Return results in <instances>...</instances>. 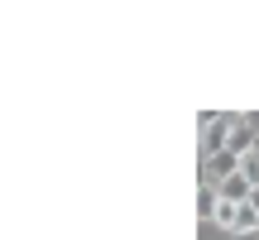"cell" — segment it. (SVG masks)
<instances>
[{
	"label": "cell",
	"mask_w": 259,
	"mask_h": 240,
	"mask_svg": "<svg viewBox=\"0 0 259 240\" xmlns=\"http://www.w3.org/2000/svg\"><path fill=\"white\" fill-rule=\"evenodd\" d=\"M250 192H254V187L245 183L240 173H231V178H221V183H216V197H226V202H245Z\"/></svg>",
	"instance_id": "5b68a950"
},
{
	"label": "cell",
	"mask_w": 259,
	"mask_h": 240,
	"mask_svg": "<svg viewBox=\"0 0 259 240\" xmlns=\"http://www.w3.org/2000/svg\"><path fill=\"white\" fill-rule=\"evenodd\" d=\"M240 178H245V183H250L254 192H259V149H250V154L240 158Z\"/></svg>",
	"instance_id": "52a82bcc"
},
{
	"label": "cell",
	"mask_w": 259,
	"mask_h": 240,
	"mask_svg": "<svg viewBox=\"0 0 259 240\" xmlns=\"http://www.w3.org/2000/svg\"><path fill=\"white\" fill-rule=\"evenodd\" d=\"M235 240H259V231H240V235H235Z\"/></svg>",
	"instance_id": "ba28073f"
},
{
	"label": "cell",
	"mask_w": 259,
	"mask_h": 240,
	"mask_svg": "<svg viewBox=\"0 0 259 240\" xmlns=\"http://www.w3.org/2000/svg\"><path fill=\"white\" fill-rule=\"evenodd\" d=\"M226 130H231V115H206L202 120V158L226 149Z\"/></svg>",
	"instance_id": "3957f363"
},
{
	"label": "cell",
	"mask_w": 259,
	"mask_h": 240,
	"mask_svg": "<svg viewBox=\"0 0 259 240\" xmlns=\"http://www.w3.org/2000/svg\"><path fill=\"white\" fill-rule=\"evenodd\" d=\"M211 226H216V231H231V235H235V226H240V202H226V197H216V207H211Z\"/></svg>",
	"instance_id": "277c9868"
},
{
	"label": "cell",
	"mask_w": 259,
	"mask_h": 240,
	"mask_svg": "<svg viewBox=\"0 0 259 240\" xmlns=\"http://www.w3.org/2000/svg\"><path fill=\"white\" fill-rule=\"evenodd\" d=\"M231 173H240V158H235V154H226V149H221V154H206L202 158V183H221V178H231Z\"/></svg>",
	"instance_id": "7a4b0ae2"
},
{
	"label": "cell",
	"mask_w": 259,
	"mask_h": 240,
	"mask_svg": "<svg viewBox=\"0 0 259 240\" xmlns=\"http://www.w3.org/2000/svg\"><path fill=\"white\" fill-rule=\"evenodd\" d=\"M240 231H259V192H250L240 202V226H235V235Z\"/></svg>",
	"instance_id": "8992f818"
},
{
	"label": "cell",
	"mask_w": 259,
	"mask_h": 240,
	"mask_svg": "<svg viewBox=\"0 0 259 240\" xmlns=\"http://www.w3.org/2000/svg\"><path fill=\"white\" fill-rule=\"evenodd\" d=\"M250 149H259V125L250 115H231V130H226V154L245 158Z\"/></svg>",
	"instance_id": "6da1fadb"
}]
</instances>
